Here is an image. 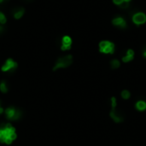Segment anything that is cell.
<instances>
[{
  "mask_svg": "<svg viewBox=\"0 0 146 146\" xmlns=\"http://www.w3.org/2000/svg\"><path fill=\"white\" fill-rule=\"evenodd\" d=\"M17 135L15 129L10 123H7L0 126V142L7 145H10L15 139H16Z\"/></svg>",
  "mask_w": 146,
  "mask_h": 146,
  "instance_id": "obj_1",
  "label": "cell"
},
{
  "mask_svg": "<svg viewBox=\"0 0 146 146\" xmlns=\"http://www.w3.org/2000/svg\"><path fill=\"white\" fill-rule=\"evenodd\" d=\"M72 62H73V58H72V56L70 55L60 57V58L57 61L55 66H54L53 70H57V69H64V68L69 67V66L72 63Z\"/></svg>",
  "mask_w": 146,
  "mask_h": 146,
  "instance_id": "obj_2",
  "label": "cell"
},
{
  "mask_svg": "<svg viewBox=\"0 0 146 146\" xmlns=\"http://www.w3.org/2000/svg\"><path fill=\"white\" fill-rule=\"evenodd\" d=\"M6 117L9 120V121H17L21 118V113L20 110H18L15 108L9 107L5 110Z\"/></svg>",
  "mask_w": 146,
  "mask_h": 146,
  "instance_id": "obj_3",
  "label": "cell"
},
{
  "mask_svg": "<svg viewBox=\"0 0 146 146\" xmlns=\"http://www.w3.org/2000/svg\"><path fill=\"white\" fill-rule=\"evenodd\" d=\"M100 51L103 53H113L114 52V44L109 41H103L100 43Z\"/></svg>",
  "mask_w": 146,
  "mask_h": 146,
  "instance_id": "obj_4",
  "label": "cell"
},
{
  "mask_svg": "<svg viewBox=\"0 0 146 146\" xmlns=\"http://www.w3.org/2000/svg\"><path fill=\"white\" fill-rule=\"evenodd\" d=\"M16 68H17V63H15L14 60L9 58L5 62V63L3 65L1 69L3 72H9V71L14 70V69H15Z\"/></svg>",
  "mask_w": 146,
  "mask_h": 146,
  "instance_id": "obj_5",
  "label": "cell"
},
{
  "mask_svg": "<svg viewBox=\"0 0 146 146\" xmlns=\"http://www.w3.org/2000/svg\"><path fill=\"white\" fill-rule=\"evenodd\" d=\"M71 44H72V39L69 36H64L62 40V46L61 49L62 51H68L71 48Z\"/></svg>",
  "mask_w": 146,
  "mask_h": 146,
  "instance_id": "obj_6",
  "label": "cell"
},
{
  "mask_svg": "<svg viewBox=\"0 0 146 146\" xmlns=\"http://www.w3.org/2000/svg\"><path fill=\"white\" fill-rule=\"evenodd\" d=\"M110 117L116 123H120L123 121V117L120 115V113L115 109H112V110L110 111Z\"/></svg>",
  "mask_w": 146,
  "mask_h": 146,
  "instance_id": "obj_7",
  "label": "cell"
},
{
  "mask_svg": "<svg viewBox=\"0 0 146 146\" xmlns=\"http://www.w3.org/2000/svg\"><path fill=\"white\" fill-rule=\"evenodd\" d=\"M146 21V16L143 13H138L133 16V21L136 24H142L145 23Z\"/></svg>",
  "mask_w": 146,
  "mask_h": 146,
  "instance_id": "obj_8",
  "label": "cell"
},
{
  "mask_svg": "<svg viewBox=\"0 0 146 146\" xmlns=\"http://www.w3.org/2000/svg\"><path fill=\"white\" fill-rule=\"evenodd\" d=\"M135 107L139 111H145L146 109V103L143 100H140V101L136 103Z\"/></svg>",
  "mask_w": 146,
  "mask_h": 146,
  "instance_id": "obj_9",
  "label": "cell"
},
{
  "mask_svg": "<svg viewBox=\"0 0 146 146\" xmlns=\"http://www.w3.org/2000/svg\"><path fill=\"white\" fill-rule=\"evenodd\" d=\"M113 23L116 26H120L121 27H126V21L125 20H123V18L121 17H118L113 20Z\"/></svg>",
  "mask_w": 146,
  "mask_h": 146,
  "instance_id": "obj_10",
  "label": "cell"
},
{
  "mask_svg": "<svg viewBox=\"0 0 146 146\" xmlns=\"http://www.w3.org/2000/svg\"><path fill=\"white\" fill-rule=\"evenodd\" d=\"M133 56H134V52H133V51H132V50H129V51H127V56H125V57H124L122 58V61L124 62V63H127V62H130L131 60H133Z\"/></svg>",
  "mask_w": 146,
  "mask_h": 146,
  "instance_id": "obj_11",
  "label": "cell"
},
{
  "mask_svg": "<svg viewBox=\"0 0 146 146\" xmlns=\"http://www.w3.org/2000/svg\"><path fill=\"white\" fill-rule=\"evenodd\" d=\"M23 14H24V9L23 8H19V9H15V10L14 11V17L18 20L21 17H22Z\"/></svg>",
  "mask_w": 146,
  "mask_h": 146,
  "instance_id": "obj_12",
  "label": "cell"
},
{
  "mask_svg": "<svg viewBox=\"0 0 146 146\" xmlns=\"http://www.w3.org/2000/svg\"><path fill=\"white\" fill-rule=\"evenodd\" d=\"M121 96L123 99H128L130 98V97H131V93H130V91H127V90H124V91H121Z\"/></svg>",
  "mask_w": 146,
  "mask_h": 146,
  "instance_id": "obj_13",
  "label": "cell"
},
{
  "mask_svg": "<svg viewBox=\"0 0 146 146\" xmlns=\"http://www.w3.org/2000/svg\"><path fill=\"white\" fill-rule=\"evenodd\" d=\"M0 90H1V91L3 93H6L8 91V86L5 81H2L1 83H0Z\"/></svg>",
  "mask_w": 146,
  "mask_h": 146,
  "instance_id": "obj_14",
  "label": "cell"
},
{
  "mask_svg": "<svg viewBox=\"0 0 146 146\" xmlns=\"http://www.w3.org/2000/svg\"><path fill=\"white\" fill-rule=\"evenodd\" d=\"M111 67L113 69H118L120 67V62L118 60H113L111 62Z\"/></svg>",
  "mask_w": 146,
  "mask_h": 146,
  "instance_id": "obj_15",
  "label": "cell"
},
{
  "mask_svg": "<svg viewBox=\"0 0 146 146\" xmlns=\"http://www.w3.org/2000/svg\"><path fill=\"white\" fill-rule=\"evenodd\" d=\"M6 21H7V19H6L5 15L0 12V24H5Z\"/></svg>",
  "mask_w": 146,
  "mask_h": 146,
  "instance_id": "obj_16",
  "label": "cell"
},
{
  "mask_svg": "<svg viewBox=\"0 0 146 146\" xmlns=\"http://www.w3.org/2000/svg\"><path fill=\"white\" fill-rule=\"evenodd\" d=\"M117 105V101L115 97H111V106H112V109H115Z\"/></svg>",
  "mask_w": 146,
  "mask_h": 146,
  "instance_id": "obj_17",
  "label": "cell"
},
{
  "mask_svg": "<svg viewBox=\"0 0 146 146\" xmlns=\"http://www.w3.org/2000/svg\"><path fill=\"white\" fill-rule=\"evenodd\" d=\"M121 6V7L122 8H126V7H127V6H128V2H126V1H123L122 3H121V4H120Z\"/></svg>",
  "mask_w": 146,
  "mask_h": 146,
  "instance_id": "obj_18",
  "label": "cell"
},
{
  "mask_svg": "<svg viewBox=\"0 0 146 146\" xmlns=\"http://www.w3.org/2000/svg\"><path fill=\"white\" fill-rule=\"evenodd\" d=\"M123 1L124 0H114V3H116V4H121Z\"/></svg>",
  "mask_w": 146,
  "mask_h": 146,
  "instance_id": "obj_19",
  "label": "cell"
},
{
  "mask_svg": "<svg viewBox=\"0 0 146 146\" xmlns=\"http://www.w3.org/2000/svg\"><path fill=\"white\" fill-rule=\"evenodd\" d=\"M3 112V109L1 107V106H0V114H2Z\"/></svg>",
  "mask_w": 146,
  "mask_h": 146,
  "instance_id": "obj_20",
  "label": "cell"
},
{
  "mask_svg": "<svg viewBox=\"0 0 146 146\" xmlns=\"http://www.w3.org/2000/svg\"><path fill=\"white\" fill-rule=\"evenodd\" d=\"M2 31H3V27H2V26L0 25V33H1Z\"/></svg>",
  "mask_w": 146,
  "mask_h": 146,
  "instance_id": "obj_21",
  "label": "cell"
},
{
  "mask_svg": "<svg viewBox=\"0 0 146 146\" xmlns=\"http://www.w3.org/2000/svg\"><path fill=\"white\" fill-rule=\"evenodd\" d=\"M144 57H146V50L145 51H144Z\"/></svg>",
  "mask_w": 146,
  "mask_h": 146,
  "instance_id": "obj_22",
  "label": "cell"
},
{
  "mask_svg": "<svg viewBox=\"0 0 146 146\" xmlns=\"http://www.w3.org/2000/svg\"><path fill=\"white\" fill-rule=\"evenodd\" d=\"M3 1H4V0H0V3H3Z\"/></svg>",
  "mask_w": 146,
  "mask_h": 146,
  "instance_id": "obj_23",
  "label": "cell"
},
{
  "mask_svg": "<svg viewBox=\"0 0 146 146\" xmlns=\"http://www.w3.org/2000/svg\"><path fill=\"white\" fill-rule=\"evenodd\" d=\"M124 1H126V2H129L130 0H124Z\"/></svg>",
  "mask_w": 146,
  "mask_h": 146,
  "instance_id": "obj_24",
  "label": "cell"
}]
</instances>
